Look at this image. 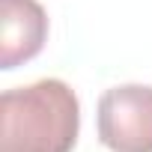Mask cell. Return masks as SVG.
Returning a JSON list of instances; mask_svg holds the SVG:
<instances>
[{
	"instance_id": "1",
	"label": "cell",
	"mask_w": 152,
	"mask_h": 152,
	"mask_svg": "<svg viewBox=\"0 0 152 152\" xmlns=\"http://www.w3.org/2000/svg\"><path fill=\"white\" fill-rule=\"evenodd\" d=\"M81 104L63 81H36L0 96V152H72Z\"/></svg>"
},
{
	"instance_id": "2",
	"label": "cell",
	"mask_w": 152,
	"mask_h": 152,
	"mask_svg": "<svg viewBox=\"0 0 152 152\" xmlns=\"http://www.w3.org/2000/svg\"><path fill=\"white\" fill-rule=\"evenodd\" d=\"M99 137L110 152H152V87H113L99 102Z\"/></svg>"
},
{
	"instance_id": "3",
	"label": "cell",
	"mask_w": 152,
	"mask_h": 152,
	"mask_svg": "<svg viewBox=\"0 0 152 152\" xmlns=\"http://www.w3.org/2000/svg\"><path fill=\"white\" fill-rule=\"evenodd\" d=\"M48 39V18L36 0H0V66L33 60Z\"/></svg>"
}]
</instances>
